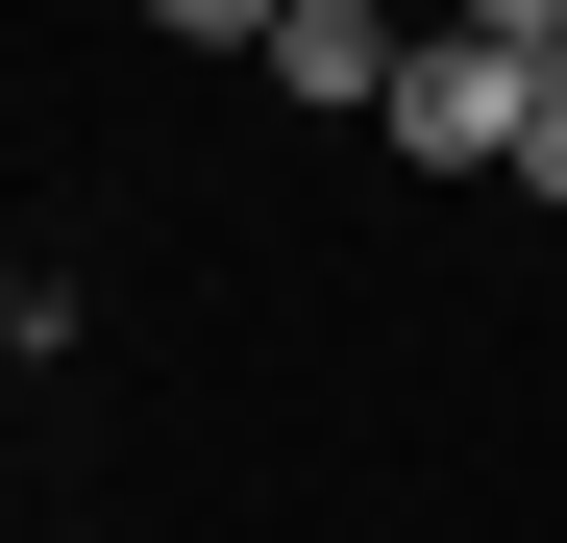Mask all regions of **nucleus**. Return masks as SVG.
Segmentation results:
<instances>
[{"mask_svg":"<svg viewBox=\"0 0 567 543\" xmlns=\"http://www.w3.org/2000/svg\"><path fill=\"white\" fill-rule=\"evenodd\" d=\"M148 25H173V50H271V0H148Z\"/></svg>","mask_w":567,"mask_h":543,"instance_id":"obj_4","label":"nucleus"},{"mask_svg":"<svg viewBox=\"0 0 567 543\" xmlns=\"http://www.w3.org/2000/svg\"><path fill=\"white\" fill-rule=\"evenodd\" d=\"M25 346H50V272H25V247H0V371H25Z\"/></svg>","mask_w":567,"mask_h":543,"instance_id":"obj_5","label":"nucleus"},{"mask_svg":"<svg viewBox=\"0 0 567 543\" xmlns=\"http://www.w3.org/2000/svg\"><path fill=\"white\" fill-rule=\"evenodd\" d=\"M444 25H468V50H518V74H543V50H567V0H444Z\"/></svg>","mask_w":567,"mask_h":543,"instance_id":"obj_3","label":"nucleus"},{"mask_svg":"<svg viewBox=\"0 0 567 543\" xmlns=\"http://www.w3.org/2000/svg\"><path fill=\"white\" fill-rule=\"evenodd\" d=\"M271 74H297V100H395V25H370V0H271Z\"/></svg>","mask_w":567,"mask_h":543,"instance_id":"obj_2","label":"nucleus"},{"mask_svg":"<svg viewBox=\"0 0 567 543\" xmlns=\"http://www.w3.org/2000/svg\"><path fill=\"white\" fill-rule=\"evenodd\" d=\"M518 198H567V100H518Z\"/></svg>","mask_w":567,"mask_h":543,"instance_id":"obj_6","label":"nucleus"},{"mask_svg":"<svg viewBox=\"0 0 567 543\" xmlns=\"http://www.w3.org/2000/svg\"><path fill=\"white\" fill-rule=\"evenodd\" d=\"M543 100H567V50H543Z\"/></svg>","mask_w":567,"mask_h":543,"instance_id":"obj_7","label":"nucleus"},{"mask_svg":"<svg viewBox=\"0 0 567 543\" xmlns=\"http://www.w3.org/2000/svg\"><path fill=\"white\" fill-rule=\"evenodd\" d=\"M518 100H543L518 50H468V25H420V50H395V100H370V124H395L420 173H518Z\"/></svg>","mask_w":567,"mask_h":543,"instance_id":"obj_1","label":"nucleus"}]
</instances>
